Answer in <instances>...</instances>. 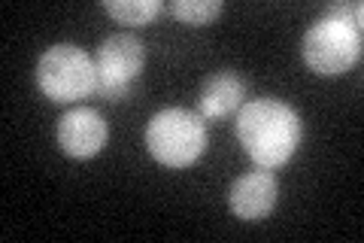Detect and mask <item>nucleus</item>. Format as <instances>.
I'll return each mask as SVG.
<instances>
[{
  "instance_id": "obj_1",
  "label": "nucleus",
  "mask_w": 364,
  "mask_h": 243,
  "mask_svg": "<svg viewBox=\"0 0 364 243\" xmlns=\"http://www.w3.org/2000/svg\"><path fill=\"white\" fill-rule=\"evenodd\" d=\"M361 21L364 6L358 0H337L325 6L301 40V55L306 67L318 76H340L361 58Z\"/></svg>"
},
{
  "instance_id": "obj_2",
  "label": "nucleus",
  "mask_w": 364,
  "mask_h": 243,
  "mask_svg": "<svg viewBox=\"0 0 364 243\" xmlns=\"http://www.w3.org/2000/svg\"><path fill=\"white\" fill-rule=\"evenodd\" d=\"M301 115L277 98L249 100L237 115V137H240L246 155L264 170L286 165L294 149L301 146Z\"/></svg>"
},
{
  "instance_id": "obj_3",
  "label": "nucleus",
  "mask_w": 364,
  "mask_h": 243,
  "mask_svg": "<svg viewBox=\"0 0 364 243\" xmlns=\"http://www.w3.org/2000/svg\"><path fill=\"white\" fill-rule=\"evenodd\" d=\"M146 146L164 167H188L207 149V119L186 107H167L149 119Z\"/></svg>"
},
{
  "instance_id": "obj_4",
  "label": "nucleus",
  "mask_w": 364,
  "mask_h": 243,
  "mask_svg": "<svg viewBox=\"0 0 364 243\" xmlns=\"http://www.w3.org/2000/svg\"><path fill=\"white\" fill-rule=\"evenodd\" d=\"M37 86L55 103H73L95 95V58L73 43H55L37 61Z\"/></svg>"
},
{
  "instance_id": "obj_5",
  "label": "nucleus",
  "mask_w": 364,
  "mask_h": 243,
  "mask_svg": "<svg viewBox=\"0 0 364 243\" xmlns=\"http://www.w3.org/2000/svg\"><path fill=\"white\" fill-rule=\"evenodd\" d=\"M146 64V46L134 33H112L95 52V73H97V88L95 95L107 100H122L128 98L134 88L136 76L143 73Z\"/></svg>"
},
{
  "instance_id": "obj_6",
  "label": "nucleus",
  "mask_w": 364,
  "mask_h": 243,
  "mask_svg": "<svg viewBox=\"0 0 364 243\" xmlns=\"http://www.w3.org/2000/svg\"><path fill=\"white\" fill-rule=\"evenodd\" d=\"M109 128L104 115L91 107H76L61 115L58 122V146L70 158H91L107 146Z\"/></svg>"
},
{
  "instance_id": "obj_7",
  "label": "nucleus",
  "mask_w": 364,
  "mask_h": 243,
  "mask_svg": "<svg viewBox=\"0 0 364 243\" xmlns=\"http://www.w3.org/2000/svg\"><path fill=\"white\" fill-rule=\"evenodd\" d=\"M279 198V186L273 180L270 170H249L240 180H234V186L228 189V207L237 219L243 222H258L264 219Z\"/></svg>"
},
{
  "instance_id": "obj_8",
  "label": "nucleus",
  "mask_w": 364,
  "mask_h": 243,
  "mask_svg": "<svg viewBox=\"0 0 364 243\" xmlns=\"http://www.w3.org/2000/svg\"><path fill=\"white\" fill-rule=\"evenodd\" d=\"M243 91H246L243 79L234 71H219L203 83L200 98H198V110L203 119H219V115H228L231 110L240 107Z\"/></svg>"
},
{
  "instance_id": "obj_9",
  "label": "nucleus",
  "mask_w": 364,
  "mask_h": 243,
  "mask_svg": "<svg viewBox=\"0 0 364 243\" xmlns=\"http://www.w3.org/2000/svg\"><path fill=\"white\" fill-rule=\"evenodd\" d=\"M104 9L119 25H149L161 13V0H107Z\"/></svg>"
},
{
  "instance_id": "obj_10",
  "label": "nucleus",
  "mask_w": 364,
  "mask_h": 243,
  "mask_svg": "<svg viewBox=\"0 0 364 243\" xmlns=\"http://www.w3.org/2000/svg\"><path fill=\"white\" fill-rule=\"evenodd\" d=\"M170 13L182 19L186 25H210L222 13V0H173Z\"/></svg>"
}]
</instances>
